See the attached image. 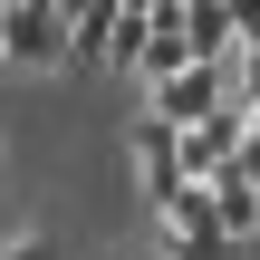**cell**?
Masks as SVG:
<instances>
[{
  "label": "cell",
  "instance_id": "3957f363",
  "mask_svg": "<svg viewBox=\"0 0 260 260\" xmlns=\"http://www.w3.org/2000/svg\"><path fill=\"white\" fill-rule=\"evenodd\" d=\"M193 68V39H183V0H154V39H145V96L174 87Z\"/></svg>",
  "mask_w": 260,
  "mask_h": 260
},
{
  "label": "cell",
  "instance_id": "52a82bcc",
  "mask_svg": "<svg viewBox=\"0 0 260 260\" xmlns=\"http://www.w3.org/2000/svg\"><path fill=\"white\" fill-rule=\"evenodd\" d=\"M232 174H241V183H251V193H260V125H251V135H241V154H232Z\"/></svg>",
  "mask_w": 260,
  "mask_h": 260
},
{
  "label": "cell",
  "instance_id": "8992f818",
  "mask_svg": "<svg viewBox=\"0 0 260 260\" xmlns=\"http://www.w3.org/2000/svg\"><path fill=\"white\" fill-rule=\"evenodd\" d=\"M106 29H116V0H87L77 10V58L87 68H106Z\"/></svg>",
  "mask_w": 260,
  "mask_h": 260
},
{
  "label": "cell",
  "instance_id": "277c9868",
  "mask_svg": "<svg viewBox=\"0 0 260 260\" xmlns=\"http://www.w3.org/2000/svg\"><path fill=\"white\" fill-rule=\"evenodd\" d=\"M145 39H154V0H116V29H106V68H145Z\"/></svg>",
  "mask_w": 260,
  "mask_h": 260
},
{
  "label": "cell",
  "instance_id": "ba28073f",
  "mask_svg": "<svg viewBox=\"0 0 260 260\" xmlns=\"http://www.w3.org/2000/svg\"><path fill=\"white\" fill-rule=\"evenodd\" d=\"M145 260H174V251H164V241H154V251H145Z\"/></svg>",
  "mask_w": 260,
  "mask_h": 260
},
{
  "label": "cell",
  "instance_id": "6da1fadb",
  "mask_svg": "<svg viewBox=\"0 0 260 260\" xmlns=\"http://www.w3.org/2000/svg\"><path fill=\"white\" fill-rule=\"evenodd\" d=\"M77 10L68 0H0V68H68Z\"/></svg>",
  "mask_w": 260,
  "mask_h": 260
},
{
  "label": "cell",
  "instance_id": "5b68a950",
  "mask_svg": "<svg viewBox=\"0 0 260 260\" xmlns=\"http://www.w3.org/2000/svg\"><path fill=\"white\" fill-rule=\"evenodd\" d=\"M203 193H212V222H222L232 241H251V232H260V193L241 183V174H212Z\"/></svg>",
  "mask_w": 260,
  "mask_h": 260
},
{
  "label": "cell",
  "instance_id": "7a4b0ae2",
  "mask_svg": "<svg viewBox=\"0 0 260 260\" xmlns=\"http://www.w3.org/2000/svg\"><path fill=\"white\" fill-rule=\"evenodd\" d=\"M125 164H135L145 203H174V193H183V135H174L164 116H135V125H125Z\"/></svg>",
  "mask_w": 260,
  "mask_h": 260
}]
</instances>
